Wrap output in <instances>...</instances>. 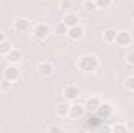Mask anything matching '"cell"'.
Returning a JSON list of instances; mask_svg holds the SVG:
<instances>
[{
  "label": "cell",
  "mask_w": 134,
  "mask_h": 133,
  "mask_svg": "<svg viewBox=\"0 0 134 133\" xmlns=\"http://www.w3.org/2000/svg\"><path fill=\"white\" fill-rule=\"evenodd\" d=\"M100 66V63H98V58L95 57V55H83L80 60H78V67H80V70L81 72H84V74H92V72H95L97 69Z\"/></svg>",
  "instance_id": "1"
},
{
  "label": "cell",
  "mask_w": 134,
  "mask_h": 133,
  "mask_svg": "<svg viewBox=\"0 0 134 133\" xmlns=\"http://www.w3.org/2000/svg\"><path fill=\"white\" fill-rule=\"evenodd\" d=\"M3 78H6V80H9V81H17L19 78H20V70H19V67L14 66V64H9V66H6L3 69Z\"/></svg>",
  "instance_id": "2"
},
{
  "label": "cell",
  "mask_w": 134,
  "mask_h": 133,
  "mask_svg": "<svg viewBox=\"0 0 134 133\" xmlns=\"http://www.w3.org/2000/svg\"><path fill=\"white\" fill-rule=\"evenodd\" d=\"M33 34H34L36 39L44 41V39L48 38V34H50V28H48L47 24H37V25L33 28Z\"/></svg>",
  "instance_id": "3"
},
{
  "label": "cell",
  "mask_w": 134,
  "mask_h": 133,
  "mask_svg": "<svg viewBox=\"0 0 134 133\" xmlns=\"http://www.w3.org/2000/svg\"><path fill=\"white\" fill-rule=\"evenodd\" d=\"M63 96H64V99L69 100V102H73V100H76L80 97V89L75 86V85H69L64 88V93H63Z\"/></svg>",
  "instance_id": "4"
},
{
  "label": "cell",
  "mask_w": 134,
  "mask_h": 133,
  "mask_svg": "<svg viewBox=\"0 0 134 133\" xmlns=\"http://www.w3.org/2000/svg\"><path fill=\"white\" fill-rule=\"evenodd\" d=\"M119 47H128L131 44V34L128 32H117L115 41H114Z\"/></svg>",
  "instance_id": "5"
},
{
  "label": "cell",
  "mask_w": 134,
  "mask_h": 133,
  "mask_svg": "<svg viewBox=\"0 0 134 133\" xmlns=\"http://www.w3.org/2000/svg\"><path fill=\"white\" fill-rule=\"evenodd\" d=\"M53 72H55V66H53L52 63H48V61L39 63V66H37V74H39V75H42V77H50V75H53Z\"/></svg>",
  "instance_id": "6"
},
{
  "label": "cell",
  "mask_w": 134,
  "mask_h": 133,
  "mask_svg": "<svg viewBox=\"0 0 134 133\" xmlns=\"http://www.w3.org/2000/svg\"><path fill=\"white\" fill-rule=\"evenodd\" d=\"M67 36H69L72 41H80V39L84 36V28H83L80 24H78V25H73V27H70V28H69Z\"/></svg>",
  "instance_id": "7"
},
{
  "label": "cell",
  "mask_w": 134,
  "mask_h": 133,
  "mask_svg": "<svg viewBox=\"0 0 134 133\" xmlns=\"http://www.w3.org/2000/svg\"><path fill=\"white\" fill-rule=\"evenodd\" d=\"M84 111H86L84 105H81V103H73V105H70V108H69V116L73 117V119H80V117H83Z\"/></svg>",
  "instance_id": "8"
},
{
  "label": "cell",
  "mask_w": 134,
  "mask_h": 133,
  "mask_svg": "<svg viewBox=\"0 0 134 133\" xmlns=\"http://www.w3.org/2000/svg\"><path fill=\"white\" fill-rule=\"evenodd\" d=\"M95 113L98 114V117L106 119V117H109V116H111V113H112V105H111V103H108V102L100 103V106L97 108V111H95Z\"/></svg>",
  "instance_id": "9"
},
{
  "label": "cell",
  "mask_w": 134,
  "mask_h": 133,
  "mask_svg": "<svg viewBox=\"0 0 134 133\" xmlns=\"http://www.w3.org/2000/svg\"><path fill=\"white\" fill-rule=\"evenodd\" d=\"M5 58H6V61L9 63V64H14V63H19L20 61V58H22V52L19 50V49H11L6 55H5Z\"/></svg>",
  "instance_id": "10"
},
{
  "label": "cell",
  "mask_w": 134,
  "mask_h": 133,
  "mask_svg": "<svg viewBox=\"0 0 134 133\" xmlns=\"http://www.w3.org/2000/svg\"><path fill=\"white\" fill-rule=\"evenodd\" d=\"M101 100L98 99V97H89V99L84 102V108H86V111H91V113H95L97 111V108L100 106Z\"/></svg>",
  "instance_id": "11"
},
{
  "label": "cell",
  "mask_w": 134,
  "mask_h": 133,
  "mask_svg": "<svg viewBox=\"0 0 134 133\" xmlns=\"http://www.w3.org/2000/svg\"><path fill=\"white\" fill-rule=\"evenodd\" d=\"M14 28L19 33H27L30 30V21H27V19H17L14 22Z\"/></svg>",
  "instance_id": "12"
},
{
  "label": "cell",
  "mask_w": 134,
  "mask_h": 133,
  "mask_svg": "<svg viewBox=\"0 0 134 133\" xmlns=\"http://www.w3.org/2000/svg\"><path fill=\"white\" fill-rule=\"evenodd\" d=\"M63 22H64L67 27L70 28V27H73V25H78V24H80V17H78L75 13H67L66 16H64V19H63Z\"/></svg>",
  "instance_id": "13"
},
{
  "label": "cell",
  "mask_w": 134,
  "mask_h": 133,
  "mask_svg": "<svg viewBox=\"0 0 134 133\" xmlns=\"http://www.w3.org/2000/svg\"><path fill=\"white\" fill-rule=\"evenodd\" d=\"M69 108H70V105H67L66 102H61V103L56 105L55 111H56V114H58L59 117H67V116H69Z\"/></svg>",
  "instance_id": "14"
},
{
  "label": "cell",
  "mask_w": 134,
  "mask_h": 133,
  "mask_svg": "<svg viewBox=\"0 0 134 133\" xmlns=\"http://www.w3.org/2000/svg\"><path fill=\"white\" fill-rule=\"evenodd\" d=\"M115 36H117V32H115L114 28H108V30H104V33H103V41L111 44V42L115 41Z\"/></svg>",
  "instance_id": "15"
},
{
  "label": "cell",
  "mask_w": 134,
  "mask_h": 133,
  "mask_svg": "<svg viewBox=\"0 0 134 133\" xmlns=\"http://www.w3.org/2000/svg\"><path fill=\"white\" fill-rule=\"evenodd\" d=\"M67 32H69V27H67L64 22H59L55 27V34H58V36H66Z\"/></svg>",
  "instance_id": "16"
},
{
  "label": "cell",
  "mask_w": 134,
  "mask_h": 133,
  "mask_svg": "<svg viewBox=\"0 0 134 133\" xmlns=\"http://www.w3.org/2000/svg\"><path fill=\"white\" fill-rule=\"evenodd\" d=\"M11 49H13V45H11V42H9V41H6V39H5L3 42H0V55H3V57H5Z\"/></svg>",
  "instance_id": "17"
},
{
  "label": "cell",
  "mask_w": 134,
  "mask_h": 133,
  "mask_svg": "<svg viewBox=\"0 0 134 133\" xmlns=\"http://www.w3.org/2000/svg\"><path fill=\"white\" fill-rule=\"evenodd\" d=\"M11 85H13V81H9V80H6V78H2V80H0V91H3V93L9 91V89H11Z\"/></svg>",
  "instance_id": "18"
},
{
  "label": "cell",
  "mask_w": 134,
  "mask_h": 133,
  "mask_svg": "<svg viewBox=\"0 0 134 133\" xmlns=\"http://www.w3.org/2000/svg\"><path fill=\"white\" fill-rule=\"evenodd\" d=\"M95 5L98 9H106L112 5V0H95Z\"/></svg>",
  "instance_id": "19"
},
{
  "label": "cell",
  "mask_w": 134,
  "mask_h": 133,
  "mask_svg": "<svg viewBox=\"0 0 134 133\" xmlns=\"http://www.w3.org/2000/svg\"><path fill=\"white\" fill-rule=\"evenodd\" d=\"M72 6H73L72 0H61V2H59V8H61L63 11H70Z\"/></svg>",
  "instance_id": "20"
},
{
  "label": "cell",
  "mask_w": 134,
  "mask_h": 133,
  "mask_svg": "<svg viewBox=\"0 0 134 133\" xmlns=\"http://www.w3.org/2000/svg\"><path fill=\"white\" fill-rule=\"evenodd\" d=\"M95 9H98L95 2H84V11L86 13H94Z\"/></svg>",
  "instance_id": "21"
},
{
  "label": "cell",
  "mask_w": 134,
  "mask_h": 133,
  "mask_svg": "<svg viewBox=\"0 0 134 133\" xmlns=\"http://www.w3.org/2000/svg\"><path fill=\"white\" fill-rule=\"evenodd\" d=\"M125 86H126V89L134 91V75H130V77L125 80Z\"/></svg>",
  "instance_id": "22"
},
{
  "label": "cell",
  "mask_w": 134,
  "mask_h": 133,
  "mask_svg": "<svg viewBox=\"0 0 134 133\" xmlns=\"http://www.w3.org/2000/svg\"><path fill=\"white\" fill-rule=\"evenodd\" d=\"M112 130L117 133H125L128 132V129H126V124H115L114 127H112Z\"/></svg>",
  "instance_id": "23"
},
{
  "label": "cell",
  "mask_w": 134,
  "mask_h": 133,
  "mask_svg": "<svg viewBox=\"0 0 134 133\" xmlns=\"http://www.w3.org/2000/svg\"><path fill=\"white\" fill-rule=\"evenodd\" d=\"M64 129L63 127H59V125H48L47 127V132H50V133H59V132H63Z\"/></svg>",
  "instance_id": "24"
},
{
  "label": "cell",
  "mask_w": 134,
  "mask_h": 133,
  "mask_svg": "<svg viewBox=\"0 0 134 133\" xmlns=\"http://www.w3.org/2000/svg\"><path fill=\"white\" fill-rule=\"evenodd\" d=\"M126 61H128L131 66H134V50H131V52L126 55Z\"/></svg>",
  "instance_id": "25"
},
{
  "label": "cell",
  "mask_w": 134,
  "mask_h": 133,
  "mask_svg": "<svg viewBox=\"0 0 134 133\" xmlns=\"http://www.w3.org/2000/svg\"><path fill=\"white\" fill-rule=\"evenodd\" d=\"M126 129L128 130H134V122H126Z\"/></svg>",
  "instance_id": "26"
},
{
  "label": "cell",
  "mask_w": 134,
  "mask_h": 133,
  "mask_svg": "<svg viewBox=\"0 0 134 133\" xmlns=\"http://www.w3.org/2000/svg\"><path fill=\"white\" fill-rule=\"evenodd\" d=\"M3 41H5V34L0 32V42H3Z\"/></svg>",
  "instance_id": "27"
},
{
  "label": "cell",
  "mask_w": 134,
  "mask_h": 133,
  "mask_svg": "<svg viewBox=\"0 0 134 133\" xmlns=\"http://www.w3.org/2000/svg\"><path fill=\"white\" fill-rule=\"evenodd\" d=\"M84 2H95V0H84Z\"/></svg>",
  "instance_id": "28"
},
{
  "label": "cell",
  "mask_w": 134,
  "mask_h": 133,
  "mask_svg": "<svg viewBox=\"0 0 134 133\" xmlns=\"http://www.w3.org/2000/svg\"><path fill=\"white\" fill-rule=\"evenodd\" d=\"M133 25H134V19H133Z\"/></svg>",
  "instance_id": "29"
}]
</instances>
